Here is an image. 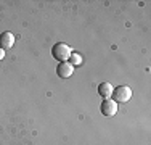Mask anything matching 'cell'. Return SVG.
Instances as JSON below:
<instances>
[{
    "mask_svg": "<svg viewBox=\"0 0 151 145\" xmlns=\"http://www.w3.org/2000/svg\"><path fill=\"white\" fill-rule=\"evenodd\" d=\"M71 53L73 52H71L69 45H66L64 42H58L52 47V57L55 58V60H58L60 63L68 61V58L71 57Z\"/></svg>",
    "mask_w": 151,
    "mask_h": 145,
    "instance_id": "cell-1",
    "label": "cell"
},
{
    "mask_svg": "<svg viewBox=\"0 0 151 145\" xmlns=\"http://www.w3.org/2000/svg\"><path fill=\"white\" fill-rule=\"evenodd\" d=\"M113 97H114V102L125 103V102L132 99V89L129 86H119L116 87V90H113Z\"/></svg>",
    "mask_w": 151,
    "mask_h": 145,
    "instance_id": "cell-2",
    "label": "cell"
},
{
    "mask_svg": "<svg viewBox=\"0 0 151 145\" xmlns=\"http://www.w3.org/2000/svg\"><path fill=\"white\" fill-rule=\"evenodd\" d=\"M73 72H74V66L69 61H63V63H60L58 66H56V74H58V78H61V79L71 78Z\"/></svg>",
    "mask_w": 151,
    "mask_h": 145,
    "instance_id": "cell-3",
    "label": "cell"
},
{
    "mask_svg": "<svg viewBox=\"0 0 151 145\" xmlns=\"http://www.w3.org/2000/svg\"><path fill=\"white\" fill-rule=\"evenodd\" d=\"M100 111H101L105 116H114L117 113V103L114 100H103L101 102V107H100Z\"/></svg>",
    "mask_w": 151,
    "mask_h": 145,
    "instance_id": "cell-4",
    "label": "cell"
},
{
    "mask_svg": "<svg viewBox=\"0 0 151 145\" xmlns=\"http://www.w3.org/2000/svg\"><path fill=\"white\" fill-rule=\"evenodd\" d=\"M13 44H15V36L12 32H3V34H0V49L2 50H6L10 47H13Z\"/></svg>",
    "mask_w": 151,
    "mask_h": 145,
    "instance_id": "cell-5",
    "label": "cell"
},
{
    "mask_svg": "<svg viewBox=\"0 0 151 145\" xmlns=\"http://www.w3.org/2000/svg\"><path fill=\"white\" fill-rule=\"evenodd\" d=\"M113 86H111L109 84V82H101V84H100L98 86V94H100V95H101L103 97V99H109V97L111 95H113Z\"/></svg>",
    "mask_w": 151,
    "mask_h": 145,
    "instance_id": "cell-6",
    "label": "cell"
},
{
    "mask_svg": "<svg viewBox=\"0 0 151 145\" xmlns=\"http://www.w3.org/2000/svg\"><path fill=\"white\" fill-rule=\"evenodd\" d=\"M69 63L73 65V66H79V65L82 63V57L79 55V53H71V57H69Z\"/></svg>",
    "mask_w": 151,
    "mask_h": 145,
    "instance_id": "cell-7",
    "label": "cell"
},
{
    "mask_svg": "<svg viewBox=\"0 0 151 145\" xmlns=\"http://www.w3.org/2000/svg\"><path fill=\"white\" fill-rule=\"evenodd\" d=\"M3 57H5V50L0 49V60H3Z\"/></svg>",
    "mask_w": 151,
    "mask_h": 145,
    "instance_id": "cell-8",
    "label": "cell"
}]
</instances>
